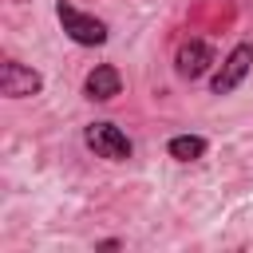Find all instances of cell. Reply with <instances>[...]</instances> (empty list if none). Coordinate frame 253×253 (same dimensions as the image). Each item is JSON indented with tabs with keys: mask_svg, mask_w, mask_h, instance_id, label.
<instances>
[{
	"mask_svg": "<svg viewBox=\"0 0 253 253\" xmlns=\"http://www.w3.org/2000/svg\"><path fill=\"white\" fill-rule=\"evenodd\" d=\"M55 16H59V24H63V32L75 40V43H83V47H99V43H107V24L99 20V16H87V12H79V8H71L67 0H59L55 4Z\"/></svg>",
	"mask_w": 253,
	"mask_h": 253,
	"instance_id": "cell-1",
	"label": "cell"
},
{
	"mask_svg": "<svg viewBox=\"0 0 253 253\" xmlns=\"http://www.w3.org/2000/svg\"><path fill=\"white\" fill-rule=\"evenodd\" d=\"M83 142H87V150H95V158H107V162H126L130 158V138L115 123H87Z\"/></svg>",
	"mask_w": 253,
	"mask_h": 253,
	"instance_id": "cell-2",
	"label": "cell"
},
{
	"mask_svg": "<svg viewBox=\"0 0 253 253\" xmlns=\"http://www.w3.org/2000/svg\"><path fill=\"white\" fill-rule=\"evenodd\" d=\"M43 91V75L20 59H4L0 63V95L4 99H28Z\"/></svg>",
	"mask_w": 253,
	"mask_h": 253,
	"instance_id": "cell-3",
	"label": "cell"
},
{
	"mask_svg": "<svg viewBox=\"0 0 253 253\" xmlns=\"http://www.w3.org/2000/svg\"><path fill=\"white\" fill-rule=\"evenodd\" d=\"M249 67H253V43H237V47L221 59V71L210 79V91H213V95H233V91L241 87V79L249 75Z\"/></svg>",
	"mask_w": 253,
	"mask_h": 253,
	"instance_id": "cell-4",
	"label": "cell"
},
{
	"mask_svg": "<svg viewBox=\"0 0 253 253\" xmlns=\"http://www.w3.org/2000/svg\"><path fill=\"white\" fill-rule=\"evenodd\" d=\"M210 63H213V47L206 43V40H186L182 47H178V55H174V71L182 75V79H202L206 71H210Z\"/></svg>",
	"mask_w": 253,
	"mask_h": 253,
	"instance_id": "cell-5",
	"label": "cell"
},
{
	"mask_svg": "<svg viewBox=\"0 0 253 253\" xmlns=\"http://www.w3.org/2000/svg\"><path fill=\"white\" fill-rule=\"evenodd\" d=\"M119 91H123V75H119V67H111V63L91 67L87 79H83V95H87L91 103H111Z\"/></svg>",
	"mask_w": 253,
	"mask_h": 253,
	"instance_id": "cell-6",
	"label": "cell"
},
{
	"mask_svg": "<svg viewBox=\"0 0 253 253\" xmlns=\"http://www.w3.org/2000/svg\"><path fill=\"white\" fill-rule=\"evenodd\" d=\"M206 138L202 134H174L170 142H166V150H170V158H178V162H198L202 154H206Z\"/></svg>",
	"mask_w": 253,
	"mask_h": 253,
	"instance_id": "cell-7",
	"label": "cell"
}]
</instances>
